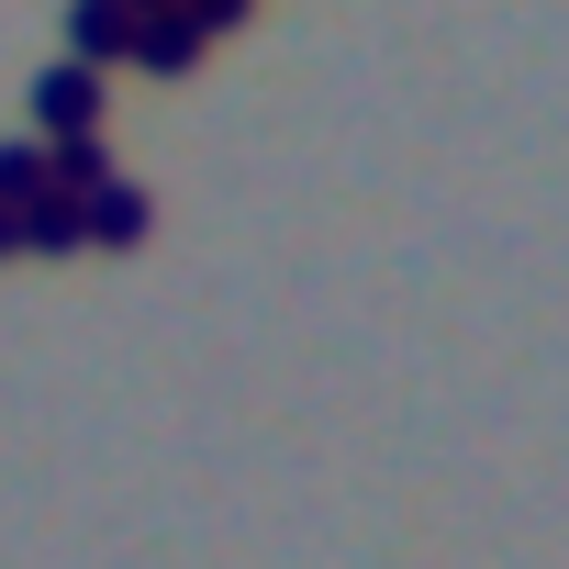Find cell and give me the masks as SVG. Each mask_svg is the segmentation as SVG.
I'll return each mask as SVG.
<instances>
[{
  "instance_id": "1",
  "label": "cell",
  "mask_w": 569,
  "mask_h": 569,
  "mask_svg": "<svg viewBox=\"0 0 569 569\" xmlns=\"http://www.w3.org/2000/svg\"><path fill=\"white\" fill-rule=\"evenodd\" d=\"M34 123H46V146H79V134H101V68H46L34 79Z\"/></svg>"
},
{
  "instance_id": "2",
  "label": "cell",
  "mask_w": 569,
  "mask_h": 569,
  "mask_svg": "<svg viewBox=\"0 0 569 569\" xmlns=\"http://www.w3.org/2000/svg\"><path fill=\"white\" fill-rule=\"evenodd\" d=\"M146 223H157V201H146L134 179H101V190L79 201V234H90V246H146Z\"/></svg>"
},
{
  "instance_id": "3",
  "label": "cell",
  "mask_w": 569,
  "mask_h": 569,
  "mask_svg": "<svg viewBox=\"0 0 569 569\" xmlns=\"http://www.w3.org/2000/svg\"><path fill=\"white\" fill-rule=\"evenodd\" d=\"M134 46V12H123V0H68V57L79 68H112Z\"/></svg>"
},
{
  "instance_id": "4",
  "label": "cell",
  "mask_w": 569,
  "mask_h": 569,
  "mask_svg": "<svg viewBox=\"0 0 569 569\" xmlns=\"http://www.w3.org/2000/svg\"><path fill=\"white\" fill-rule=\"evenodd\" d=\"M123 57H134V68H146V79H190V68H201V34H190V23H179V12H146V23H134V46H123Z\"/></svg>"
},
{
  "instance_id": "5",
  "label": "cell",
  "mask_w": 569,
  "mask_h": 569,
  "mask_svg": "<svg viewBox=\"0 0 569 569\" xmlns=\"http://www.w3.org/2000/svg\"><path fill=\"white\" fill-rule=\"evenodd\" d=\"M12 223H23V257H79V246H90V234H79V201H68V190H34V201H23Z\"/></svg>"
},
{
  "instance_id": "6",
  "label": "cell",
  "mask_w": 569,
  "mask_h": 569,
  "mask_svg": "<svg viewBox=\"0 0 569 569\" xmlns=\"http://www.w3.org/2000/svg\"><path fill=\"white\" fill-rule=\"evenodd\" d=\"M46 190V134H23V146H0V212H23Z\"/></svg>"
},
{
  "instance_id": "7",
  "label": "cell",
  "mask_w": 569,
  "mask_h": 569,
  "mask_svg": "<svg viewBox=\"0 0 569 569\" xmlns=\"http://www.w3.org/2000/svg\"><path fill=\"white\" fill-rule=\"evenodd\" d=\"M179 23L212 46V34H234V23H257V0H179Z\"/></svg>"
},
{
  "instance_id": "8",
  "label": "cell",
  "mask_w": 569,
  "mask_h": 569,
  "mask_svg": "<svg viewBox=\"0 0 569 569\" xmlns=\"http://www.w3.org/2000/svg\"><path fill=\"white\" fill-rule=\"evenodd\" d=\"M0 257H23V223H12V212H0Z\"/></svg>"
}]
</instances>
